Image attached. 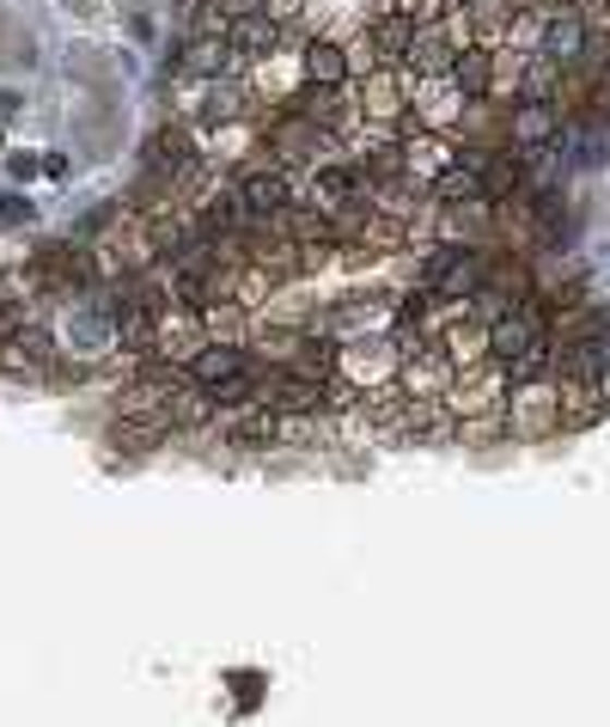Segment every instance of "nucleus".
<instances>
[{"label":"nucleus","mask_w":610,"mask_h":727,"mask_svg":"<svg viewBox=\"0 0 610 727\" xmlns=\"http://www.w3.org/2000/svg\"><path fill=\"white\" fill-rule=\"evenodd\" d=\"M501 422L518 440H544V434L562 428V386H556V373H549V379H525V386H507Z\"/></svg>","instance_id":"f257e3e1"},{"label":"nucleus","mask_w":610,"mask_h":727,"mask_svg":"<svg viewBox=\"0 0 610 727\" xmlns=\"http://www.w3.org/2000/svg\"><path fill=\"white\" fill-rule=\"evenodd\" d=\"M25 281L37 288V294H56V300L86 294V288H91V257H86V245H74V239L44 245V251H37V257L25 264Z\"/></svg>","instance_id":"f03ea898"},{"label":"nucleus","mask_w":610,"mask_h":727,"mask_svg":"<svg viewBox=\"0 0 610 727\" xmlns=\"http://www.w3.org/2000/svg\"><path fill=\"white\" fill-rule=\"evenodd\" d=\"M263 361L244 349V342H202L196 355L183 361V379L196 391H220V386H232V379H244V373H257Z\"/></svg>","instance_id":"7ed1b4c3"},{"label":"nucleus","mask_w":610,"mask_h":727,"mask_svg":"<svg viewBox=\"0 0 610 727\" xmlns=\"http://www.w3.org/2000/svg\"><path fill=\"white\" fill-rule=\"evenodd\" d=\"M281 37H288V25H281L274 13H239L232 19V32H227V44H232V56L251 68V62H263V56H274Z\"/></svg>","instance_id":"20e7f679"},{"label":"nucleus","mask_w":610,"mask_h":727,"mask_svg":"<svg viewBox=\"0 0 610 727\" xmlns=\"http://www.w3.org/2000/svg\"><path fill=\"white\" fill-rule=\"evenodd\" d=\"M457 62V44L446 37V25H422L410 44V56H403V74L410 80H446Z\"/></svg>","instance_id":"39448f33"},{"label":"nucleus","mask_w":610,"mask_h":727,"mask_svg":"<svg viewBox=\"0 0 610 727\" xmlns=\"http://www.w3.org/2000/svg\"><path fill=\"white\" fill-rule=\"evenodd\" d=\"M446 86H452V93H464L471 105L495 98V44L457 49V62H452V74H446Z\"/></svg>","instance_id":"423d86ee"},{"label":"nucleus","mask_w":610,"mask_h":727,"mask_svg":"<svg viewBox=\"0 0 610 727\" xmlns=\"http://www.w3.org/2000/svg\"><path fill=\"white\" fill-rule=\"evenodd\" d=\"M586 37H593V32H586V19H580L574 7H544V44H537V49H544L549 62H562V68L580 62Z\"/></svg>","instance_id":"0eeeda50"},{"label":"nucleus","mask_w":610,"mask_h":727,"mask_svg":"<svg viewBox=\"0 0 610 727\" xmlns=\"http://www.w3.org/2000/svg\"><path fill=\"white\" fill-rule=\"evenodd\" d=\"M300 68H305V86H349L354 80V56L335 37H312L300 49Z\"/></svg>","instance_id":"6e6552de"},{"label":"nucleus","mask_w":610,"mask_h":727,"mask_svg":"<svg viewBox=\"0 0 610 727\" xmlns=\"http://www.w3.org/2000/svg\"><path fill=\"white\" fill-rule=\"evenodd\" d=\"M415 32H422V25H415L410 13H379V19H373V32H366L373 62H379V68H403V56H410Z\"/></svg>","instance_id":"1a4fd4ad"},{"label":"nucleus","mask_w":610,"mask_h":727,"mask_svg":"<svg viewBox=\"0 0 610 727\" xmlns=\"http://www.w3.org/2000/svg\"><path fill=\"white\" fill-rule=\"evenodd\" d=\"M556 123H562V110L544 105V98H518L513 105V147H544L549 135H556Z\"/></svg>","instance_id":"9d476101"},{"label":"nucleus","mask_w":610,"mask_h":727,"mask_svg":"<svg viewBox=\"0 0 610 727\" xmlns=\"http://www.w3.org/2000/svg\"><path fill=\"white\" fill-rule=\"evenodd\" d=\"M0 220H13V227H19V220H30V208H25V202H0Z\"/></svg>","instance_id":"9b49d317"}]
</instances>
